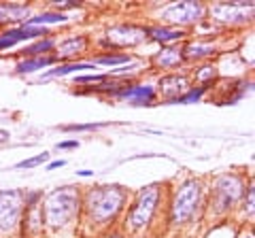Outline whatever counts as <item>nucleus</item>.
Here are the masks:
<instances>
[{"label": "nucleus", "instance_id": "1", "mask_svg": "<svg viewBox=\"0 0 255 238\" xmlns=\"http://www.w3.org/2000/svg\"><path fill=\"white\" fill-rule=\"evenodd\" d=\"M128 200H130V194L124 187H92L90 192L81 196V211L85 213V217L92 226H109L124 211Z\"/></svg>", "mask_w": 255, "mask_h": 238}, {"label": "nucleus", "instance_id": "2", "mask_svg": "<svg viewBox=\"0 0 255 238\" xmlns=\"http://www.w3.org/2000/svg\"><path fill=\"white\" fill-rule=\"evenodd\" d=\"M43 224L49 230H64L79 219L81 213V194L77 187H60L45 196L41 202Z\"/></svg>", "mask_w": 255, "mask_h": 238}, {"label": "nucleus", "instance_id": "3", "mask_svg": "<svg viewBox=\"0 0 255 238\" xmlns=\"http://www.w3.org/2000/svg\"><path fill=\"white\" fill-rule=\"evenodd\" d=\"M162 198H164V187L157 183L138 189L136 196H134V202L126 213V228L130 232H142L151 224V219L155 217Z\"/></svg>", "mask_w": 255, "mask_h": 238}, {"label": "nucleus", "instance_id": "4", "mask_svg": "<svg viewBox=\"0 0 255 238\" xmlns=\"http://www.w3.org/2000/svg\"><path fill=\"white\" fill-rule=\"evenodd\" d=\"M202 198V185L196 179H187L174 189L172 200L168 204V224L179 228L194 219Z\"/></svg>", "mask_w": 255, "mask_h": 238}, {"label": "nucleus", "instance_id": "5", "mask_svg": "<svg viewBox=\"0 0 255 238\" xmlns=\"http://www.w3.org/2000/svg\"><path fill=\"white\" fill-rule=\"evenodd\" d=\"M245 196V179L241 174H223L217 177L211 189V211L215 215H228Z\"/></svg>", "mask_w": 255, "mask_h": 238}, {"label": "nucleus", "instance_id": "6", "mask_svg": "<svg viewBox=\"0 0 255 238\" xmlns=\"http://www.w3.org/2000/svg\"><path fill=\"white\" fill-rule=\"evenodd\" d=\"M206 15V6L202 2H194V0H185V2H172L166 9H162L159 17L164 19L162 26H170V28H183L189 23H198L202 21Z\"/></svg>", "mask_w": 255, "mask_h": 238}, {"label": "nucleus", "instance_id": "7", "mask_svg": "<svg viewBox=\"0 0 255 238\" xmlns=\"http://www.w3.org/2000/svg\"><path fill=\"white\" fill-rule=\"evenodd\" d=\"M23 192L19 189H2L0 192V234H13L19 228L23 217Z\"/></svg>", "mask_w": 255, "mask_h": 238}, {"label": "nucleus", "instance_id": "8", "mask_svg": "<svg viewBox=\"0 0 255 238\" xmlns=\"http://www.w3.org/2000/svg\"><path fill=\"white\" fill-rule=\"evenodd\" d=\"M191 87V79L187 73H179V70H174V73H168V75H162L157 79V85H155V94L157 98H162L164 102H170L177 100L179 96H183L187 90Z\"/></svg>", "mask_w": 255, "mask_h": 238}, {"label": "nucleus", "instance_id": "9", "mask_svg": "<svg viewBox=\"0 0 255 238\" xmlns=\"http://www.w3.org/2000/svg\"><path fill=\"white\" fill-rule=\"evenodd\" d=\"M107 41L115 47H136L142 41H147V26H136V23H119L107 32Z\"/></svg>", "mask_w": 255, "mask_h": 238}, {"label": "nucleus", "instance_id": "10", "mask_svg": "<svg viewBox=\"0 0 255 238\" xmlns=\"http://www.w3.org/2000/svg\"><path fill=\"white\" fill-rule=\"evenodd\" d=\"M117 98L130 102L132 107H153L157 100V94H155V85H151V83L128 81L124 90L117 94Z\"/></svg>", "mask_w": 255, "mask_h": 238}, {"label": "nucleus", "instance_id": "11", "mask_svg": "<svg viewBox=\"0 0 255 238\" xmlns=\"http://www.w3.org/2000/svg\"><path fill=\"white\" fill-rule=\"evenodd\" d=\"M251 11H253L251 2L249 4L247 2H221L213 6L211 15L219 23H245V21H249Z\"/></svg>", "mask_w": 255, "mask_h": 238}, {"label": "nucleus", "instance_id": "12", "mask_svg": "<svg viewBox=\"0 0 255 238\" xmlns=\"http://www.w3.org/2000/svg\"><path fill=\"white\" fill-rule=\"evenodd\" d=\"M90 36L87 34H66L62 38H55V58H58L60 62L62 60H70L73 62V58H77V55L85 53L87 49H90Z\"/></svg>", "mask_w": 255, "mask_h": 238}, {"label": "nucleus", "instance_id": "13", "mask_svg": "<svg viewBox=\"0 0 255 238\" xmlns=\"http://www.w3.org/2000/svg\"><path fill=\"white\" fill-rule=\"evenodd\" d=\"M151 64L155 68H162V70H172L179 68L185 64V55H183V49L177 45H170V47H162L157 53L151 55Z\"/></svg>", "mask_w": 255, "mask_h": 238}, {"label": "nucleus", "instance_id": "14", "mask_svg": "<svg viewBox=\"0 0 255 238\" xmlns=\"http://www.w3.org/2000/svg\"><path fill=\"white\" fill-rule=\"evenodd\" d=\"M187 36V30L183 28H170V26H147V38L159 43L162 47H170L174 43L183 41Z\"/></svg>", "mask_w": 255, "mask_h": 238}, {"label": "nucleus", "instance_id": "15", "mask_svg": "<svg viewBox=\"0 0 255 238\" xmlns=\"http://www.w3.org/2000/svg\"><path fill=\"white\" fill-rule=\"evenodd\" d=\"M30 17V6L21 2H0V28H4L6 23L15 21H26Z\"/></svg>", "mask_w": 255, "mask_h": 238}, {"label": "nucleus", "instance_id": "16", "mask_svg": "<svg viewBox=\"0 0 255 238\" xmlns=\"http://www.w3.org/2000/svg\"><path fill=\"white\" fill-rule=\"evenodd\" d=\"M181 49H183V55H185V62H200L206 58H213L217 53V47L213 43H204V41H189Z\"/></svg>", "mask_w": 255, "mask_h": 238}, {"label": "nucleus", "instance_id": "17", "mask_svg": "<svg viewBox=\"0 0 255 238\" xmlns=\"http://www.w3.org/2000/svg\"><path fill=\"white\" fill-rule=\"evenodd\" d=\"M55 62H60L55 55H38V58H21L15 66V73L17 75H30L36 73V70H43L47 66H55Z\"/></svg>", "mask_w": 255, "mask_h": 238}, {"label": "nucleus", "instance_id": "18", "mask_svg": "<svg viewBox=\"0 0 255 238\" xmlns=\"http://www.w3.org/2000/svg\"><path fill=\"white\" fill-rule=\"evenodd\" d=\"M79 70H96V66L92 62H60V64L51 66V70L43 73L41 79H53V77H68L75 75Z\"/></svg>", "mask_w": 255, "mask_h": 238}, {"label": "nucleus", "instance_id": "19", "mask_svg": "<svg viewBox=\"0 0 255 238\" xmlns=\"http://www.w3.org/2000/svg\"><path fill=\"white\" fill-rule=\"evenodd\" d=\"M55 49V38L53 36H45V38H36L28 45H23L19 49L21 58H38V55H49Z\"/></svg>", "mask_w": 255, "mask_h": 238}, {"label": "nucleus", "instance_id": "20", "mask_svg": "<svg viewBox=\"0 0 255 238\" xmlns=\"http://www.w3.org/2000/svg\"><path fill=\"white\" fill-rule=\"evenodd\" d=\"M68 21V13H58V11H43L41 15H30L23 21V26H32V28H49L53 23H66Z\"/></svg>", "mask_w": 255, "mask_h": 238}, {"label": "nucleus", "instance_id": "21", "mask_svg": "<svg viewBox=\"0 0 255 238\" xmlns=\"http://www.w3.org/2000/svg\"><path fill=\"white\" fill-rule=\"evenodd\" d=\"M209 90H211V85H191L183 96H179L177 100H172L170 105H194V102H200Z\"/></svg>", "mask_w": 255, "mask_h": 238}, {"label": "nucleus", "instance_id": "22", "mask_svg": "<svg viewBox=\"0 0 255 238\" xmlns=\"http://www.w3.org/2000/svg\"><path fill=\"white\" fill-rule=\"evenodd\" d=\"M132 55L130 53H102L98 58H94L92 64L94 66H122V64H130Z\"/></svg>", "mask_w": 255, "mask_h": 238}, {"label": "nucleus", "instance_id": "23", "mask_svg": "<svg viewBox=\"0 0 255 238\" xmlns=\"http://www.w3.org/2000/svg\"><path fill=\"white\" fill-rule=\"evenodd\" d=\"M217 77H219V68L213 64H202L194 70V81L198 85H213Z\"/></svg>", "mask_w": 255, "mask_h": 238}, {"label": "nucleus", "instance_id": "24", "mask_svg": "<svg viewBox=\"0 0 255 238\" xmlns=\"http://www.w3.org/2000/svg\"><path fill=\"white\" fill-rule=\"evenodd\" d=\"M111 121H92V123H68V125H60L62 132H92V130H102L109 128Z\"/></svg>", "mask_w": 255, "mask_h": 238}, {"label": "nucleus", "instance_id": "25", "mask_svg": "<svg viewBox=\"0 0 255 238\" xmlns=\"http://www.w3.org/2000/svg\"><path fill=\"white\" fill-rule=\"evenodd\" d=\"M47 160H49V151H43V153H38L34 157H28V160H23V162H17L15 168H36V166L45 164Z\"/></svg>", "mask_w": 255, "mask_h": 238}, {"label": "nucleus", "instance_id": "26", "mask_svg": "<svg viewBox=\"0 0 255 238\" xmlns=\"http://www.w3.org/2000/svg\"><path fill=\"white\" fill-rule=\"evenodd\" d=\"M109 79V75H75V83L79 85H87V83H94V85H98V83H105Z\"/></svg>", "mask_w": 255, "mask_h": 238}, {"label": "nucleus", "instance_id": "27", "mask_svg": "<svg viewBox=\"0 0 255 238\" xmlns=\"http://www.w3.org/2000/svg\"><path fill=\"white\" fill-rule=\"evenodd\" d=\"M79 6H81V2H79V0H64V2H58V0H55L53 11H58V13H66L68 9H79Z\"/></svg>", "mask_w": 255, "mask_h": 238}, {"label": "nucleus", "instance_id": "28", "mask_svg": "<svg viewBox=\"0 0 255 238\" xmlns=\"http://www.w3.org/2000/svg\"><path fill=\"white\" fill-rule=\"evenodd\" d=\"M253 198H255V192H253V185H249L247 187V192H245V202H243V206H245V211L249 213V217L253 215Z\"/></svg>", "mask_w": 255, "mask_h": 238}, {"label": "nucleus", "instance_id": "29", "mask_svg": "<svg viewBox=\"0 0 255 238\" xmlns=\"http://www.w3.org/2000/svg\"><path fill=\"white\" fill-rule=\"evenodd\" d=\"M81 142H79L77 138L75 140H62V142H58V149H77Z\"/></svg>", "mask_w": 255, "mask_h": 238}, {"label": "nucleus", "instance_id": "30", "mask_svg": "<svg viewBox=\"0 0 255 238\" xmlns=\"http://www.w3.org/2000/svg\"><path fill=\"white\" fill-rule=\"evenodd\" d=\"M62 166H66V160H53L47 164V170H55V168H62Z\"/></svg>", "mask_w": 255, "mask_h": 238}, {"label": "nucleus", "instance_id": "31", "mask_svg": "<svg viewBox=\"0 0 255 238\" xmlns=\"http://www.w3.org/2000/svg\"><path fill=\"white\" fill-rule=\"evenodd\" d=\"M9 138H11L9 132H6V130H0V145H6V142H9Z\"/></svg>", "mask_w": 255, "mask_h": 238}, {"label": "nucleus", "instance_id": "32", "mask_svg": "<svg viewBox=\"0 0 255 238\" xmlns=\"http://www.w3.org/2000/svg\"><path fill=\"white\" fill-rule=\"evenodd\" d=\"M77 177H94V170H77Z\"/></svg>", "mask_w": 255, "mask_h": 238}, {"label": "nucleus", "instance_id": "33", "mask_svg": "<svg viewBox=\"0 0 255 238\" xmlns=\"http://www.w3.org/2000/svg\"><path fill=\"white\" fill-rule=\"evenodd\" d=\"M243 238H253V236H243Z\"/></svg>", "mask_w": 255, "mask_h": 238}]
</instances>
